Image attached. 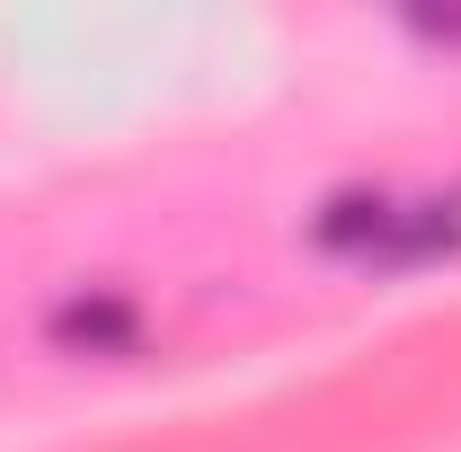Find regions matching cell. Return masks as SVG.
<instances>
[{
	"instance_id": "1",
	"label": "cell",
	"mask_w": 461,
	"mask_h": 452,
	"mask_svg": "<svg viewBox=\"0 0 461 452\" xmlns=\"http://www.w3.org/2000/svg\"><path fill=\"white\" fill-rule=\"evenodd\" d=\"M142 338V311L124 302V293H71L54 311V346L62 355H133Z\"/></svg>"
},
{
	"instance_id": "2",
	"label": "cell",
	"mask_w": 461,
	"mask_h": 452,
	"mask_svg": "<svg viewBox=\"0 0 461 452\" xmlns=\"http://www.w3.org/2000/svg\"><path fill=\"white\" fill-rule=\"evenodd\" d=\"M444 249H461V204H400V213H391V240H382L391 267L444 258Z\"/></svg>"
},
{
	"instance_id": "3",
	"label": "cell",
	"mask_w": 461,
	"mask_h": 452,
	"mask_svg": "<svg viewBox=\"0 0 461 452\" xmlns=\"http://www.w3.org/2000/svg\"><path fill=\"white\" fill-rule=\"evenodd\" d=\"M391 213H400L391 195H364V186H355V195H338V204L320 213V249H364V258H382Z\"/></svg>"
},
{
	"instance_id": "4",
	"label": "cell",
	"mask_w": 461,
	"mask_h": 452,
	"mask_svg": "<svg viewBox=\"0 0 461 452\" xmlns=\"http://www.w3.org/2000/svg\"><path fill=\"white\" fill-rule=\"evenodd\" d=\"M417 36H461V18H435V9H417Z\"/></svg>"
}]
</instances>
